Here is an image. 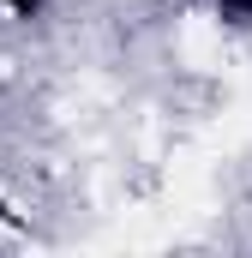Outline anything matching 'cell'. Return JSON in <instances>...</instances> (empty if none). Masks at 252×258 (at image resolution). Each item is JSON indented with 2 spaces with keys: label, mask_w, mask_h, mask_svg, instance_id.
<instances>
[{
  "label": "cell",
  "mask_w": 252,
  "mask_h": 258,
  "mask_svg": "<svg viewBox=\"0 0 252 258\" xmlns=\"http://www.w3.org/2000/svg\"><path fill=\"white\" fill-rule=\"evenodd\" d=\"M0 12H12V18H36L42 0H0Z\"/></svg>",
  "instance_id": "cell-2"
},
{
  "label": "cell",
  "mask_w": 252,
  "mask_h": 258,
  "mask_svg": "<svg viewBox=\"0 0 252 258\" xmlns=\"http://www.w3.org/2000/svg\"><path fill=\"white\" fill-rule=\"evenodd\" d=\"M210 12L234 30H252V0H210Z\"/></svg>",
  "instance_id": "cell-1"
}]
</instances>
